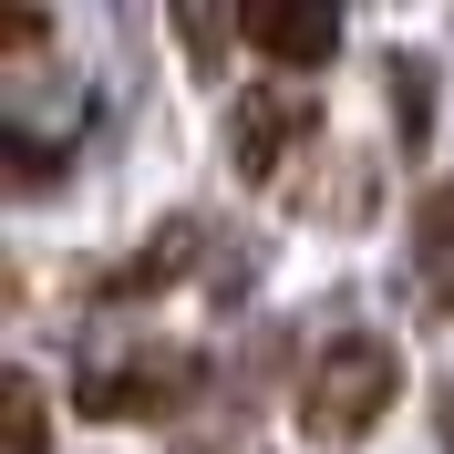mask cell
Masks as SVG:
<instances>
[{"label":"cell","mask_w":454,"mask_h":454,"mask_svg":"<svg viewBox=\"0 0 454 454\" xmlns=\"http://www.w3.org/2000/svg\"><path fill=\"white\" fill-rule=\"evenodd\" d=\"M403 403V351L382 331H340L310 372H300V434L310 444H362Z\"/></svg>","instance_id":"6da1fadb"},{"label":"cell","mask_w":454,"mask_h":454,"mask_svg":"<svg viewBox=\"0 0 454 454\" xmlns=\"http://www.w3.org/2000/svg\"><path fill=\"white\" fill-rule=\"evenodd\" d=\"M197 382H207L197 351H124V362L73 372V413H93V424H155V413H176Z\"/></svg>","instance_id":"7a4b0ae2"},{"label":"cell","mask_w":454,"mask_h":454,"mask_svg":"<svg viewBox=\"0 0 454 454\" xmlns=\"http://www.w3.org/2000/svg\"><path fill=\"white\" fill-rule=\"evenodd\" d=\"M310 135H320L310 83H248L227 104V155H238V176H279V155H300Z\"/></svg>","instance_id":"3957f363"},{"label":"cell","mask_w":454,"mask_h":454,"mask_svg":"<svg viewBox=\"0 0 454 454\" xmlns=\"http://www.w3.org/2000/svg\"><path fill=\"white\" fill-rule=\"evenodd\" d=\"M238 31L279 62V83H300V73H320L340 52V11L331 0H238Z\"/></svg>","instance_id":"277c9868"},{"label":"cell","mask_w":454,"mask_h":454,"mask_svg":"<svg viewBox=\"0 0 454 454\" xmlns=\"http://www.w3.org/2000/svg\"><path fill=\"white\" fill-rule=\"evenodd\" d=\"M186 258H197V217H166V227H155V248H135V258H114L104 279H93V300H104V310H124V300H145V289H166V279H186Z\"/></svg>","instance_id":"5b68a950"},{"label":"cell","mask_w":454,"mask_h":454,"mask_svg":"<svg viewBox=\"0 0 454 454\" xmlns=\"http://www.w3.org/2000/svg\"><path fill=\"white\" fill-rule=\"evenodd\" d=\"M413 289L434 310H454V186H434L424 217H413Z\"/></svg>","instance_id":"8992f818"},{"label":"cell","mask_w":454,"mask_h":454,"mask_svg":"<svg viewBox=\"0 0 454 454\" xmlns=\"http://www.w3.org/2000/svg\"><path fill=\"white\" fill-rule=\"evenodd\" d=\"M11 454H52V403H42V382L31 372H11Z\"/></svg>","instance_id":"52a82bcc"},{"label":"cell","mask_w":454,"mask_h":454,"mask_svg":"<svg viewBox=\"0 0 454 454\" xmlns=\"http://www.w3.org/2000/svg\"><path fill=\"white\" fill-rule=\"evenodd\" d=\"M176 31H186V52H217L227 31H238V11H176Z\"/></svg>","instance_id":"ba28073f"},{"label":"cell","mask_w":454,"mask_h":454,"mask_svg":"<svg viewBox=\"0 0 454 454\" xmlns=\"http://www.w3.org/2000/svg\"><path fill=\"white\" fill-rule=\"evenodd\" d=\"M444 444H454V403H444Z\"/></svg>","instance_id":"9c48e42d"}]
</instances>
